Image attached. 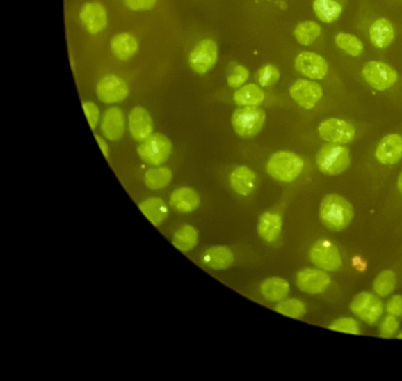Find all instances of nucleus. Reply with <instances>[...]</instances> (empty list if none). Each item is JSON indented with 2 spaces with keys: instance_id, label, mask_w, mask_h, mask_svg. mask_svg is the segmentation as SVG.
I'll return each mask as SVG.
<instances>
[{
  "instance_id": "7",
  "label": "nucleus",
  "mask_w": 402,
  "mask_h": 381,
  "mask_svg": "<svg viewBox=\"0 0 402 381\" xmlns=\"http://www.w3.org/2000/svg\"><path fill=\"white\" fill-rule=\"evenodd\" d=\"M319 133L320 137L328 143L344 145L354 140L356 129L344 120L330 118L321 123Z\"/></svg>"
},
{
  "instance_id": "43",
  "label": "nucleus",
  "mask_w": 402,
  "mask_h": 381,
  "mask_svg": "<svg viewBox=\"0 0 402 381\" xmlns=\"http://www.w3.org/2000/svg\"><path fill=\"white\" fill-rule=\"evenodd\" d=\"M397 186H398L399 192L402 195V171H401V173L400 174V176H399Z\"/></svg>"
},
{
  "instance_id": "19",
  "label": "nucleus",
  "mask_w": 402,
  "mask_h": 381,
  "mask_svg": "<svg viewBox=\"0 0 402 381\" xmlns=\"http://www.w3.org/2000/svg\"><path fill=\"white\" fill-rule=\"evenodd\" d=\"M200 199L196 190L184 187L175 189L170 195V204L174 210L182 213L192 212L200 206Z\"/></svg>"
},
{
  "instance_id": "28",
  "label": "nucleus",
  "mask_w": 402,
  "mask_h": 381,
  "mask_svg": "<svg viewBox=\"0 0 402 381\" xmlns=\"http://www.w3.org/2000/svg\"><path fill=\"white\" fill-rule=\"evenodd\" d=\"M313 6L316 16L325 23L337 21L343 12L337 0H314Z\"/></svg>"
},
{
  "instance_id": "41",
  "label": "nucleus",
  "mask_w": 402,
  "mask_h": 381,
  "mask_svg": "<svg viewBox=\"0 0 402 381\" xmlns=\"http://www.w3.org/2000/svg\"><path fill=\"white\" fill-rule=\"evenodd\" d=\"M387 311L396 318L402 316V296L396 295L388 301Z\"/></svg>"
},
{
  "instance_id": "35",
  "label": "nucleus",
  "mask_w": 402,
  "mask_h": 381,
  "mask_svg": "<svg viewBox=\"0 0 402 381\" xmlns=\"http://www.w3.org/2000/svg\"><path fill=\"white\" fill-rule=\"evenodd\" d=\"M257 78L261 87H271L279 81L280 72L277 67L273 65H267L261 68L257 72Z\"/></svg>"
},
{
  "instance_id": "5",
  "label": "nucleus",
  "mask_w": 402,
  "mask_h": 381,
  "mask_svg": "<svg viewBox=\"0 0 402 381\" xmlns=\"http://www.w3.org/2000/svg\"><path fill=\"white\" fill-rule=\"evenodd\" d=\"M172 151L170 141L160 133L152 134L138 148V155L145 163L161 165L166 162Z\"/></svg>"
},
{
  "instance_id": "27",
  "label": "nucleus",
  "mask_w": 402,
  "mask_h": 381,
  "mask_svg": "<svg viewBox=\"0 0 402 381\" xmlns=\"http://www.w3.org/2000/svg\"><path fill=\"white\" fill-rule=\"evenodd\" d=\"M264 98V91L255 84L243 86L234 95V101L241 107H258L263 103Z\"/></svg>"
},
{
  "instance_id": "22",
  "label": "nucleus",
  "mask_w": 402,
  "mask_h": 381,
  "mask_svg": "<svg viewBox=\"0 0 402 381\" xmlns=\"http://www.w3.org/2000/svg\"><path fill=\"white\" fill-rule=\"evenodd\" d=\"M369 38L376 48L385 49L392 44L394 39V29L392 24L386 18H379L371 24Z\"/></svg>"
},
{
  "instance_id": "38",
  "label": "nucleus",
  "mask_w": 402,
  "mask_h": 381,
  "mask_svg": "<svg viewBox=\"0 0 402 381\" xmlns=\"http://www.w3.org/2000/svg\"><path fill=\"white\" fill-rule=\"evenodd\" d=\"M399 327V324L396 317L389 315L382 322L380 335L382 337L391 338L397 333Z\"/></svg>"
},
{
  "instance_id": "6",
  "label": "nucleus",
  "mask_w": 402,
  "mask_h": 381,
  "mask_svg": "<svg viewBox=\"0 0 402 381\" xmlns=\"http://www.w3.org/2000/svg\"><path fill=\"white\" fill-rule=\"evenodd\" d=\"M362 76L371 88L380 91L392 88L399 79L398 72L380 61H370L365 63Z\"/></svg>"
},
{
  "instance_id": "12",
  "label": "nucleus",
  "mask_w": 402,
  "mask_h": 381,
  "mask_svg": "<svg viewBox=\"0 0 402 381\" xmlns=\"http://www.w3.org/2000/svg\"><path fill=\"white\" fill-rule=\"evenodd\" d=\"M295 66L298 72L312 79H324L328 72L326 60L314 52H304L298 54Z\"/></svg>"
},
{
  "instance_id": "18",
  "label": "nucleus",
  "mask_w": 402,
  "mask_h": 381,
  "mask_svg": "<svg viewBox=\"0 0 402 381\" xmlns=\"http://www.w3.org/2000/svg\"><path fill=\"white\" fill-rule=\"evenodd\" d=\"M124 116L118 107L106 110L103 116L101 129L105 137L111 141L118 140L124 132Z\"/></svg>"
},
{
  "instance_id": "23",
  "label": "nucleus",
  "mask_w": 402,
  "mask_h": 381,
  "mask_svg": "<svg viewBox=\"0 0 402 381\" xmlns=\"http://www.w3.org/2000/svg\"><path fill=\"white\" fill-rule=\"evenodd\" d=\"M111 50L118 59L127 61L136 54L138 42L133 35L121 33L115 35L111 42Z\"/></svg>"
},
{
  "instance_id": "10",
  "label": "nucleus",
  "mask_w": 402,
  "mask_h": 381,
  "mask_svg": "<svg viewBox=\"0 0 402 381\" xmlns=\"http://www.w3.org/2000/svg\"><path fill=\"white\" fill-rule=\"evenodd\" d=\"M218 60V47L215 41L206 39L199 42L188 57L194 72L204 75L212 69Z\"/></svg>"
},
{
  "instance_id": "39",
  "label": "nucleus",
  "mask_w": 402,
  "mask_h": 381,
  "mask_svg": "<svg viewBox=\"0 0 402 381\" xmlns=\"http://www.w3.org/2000/svg\"><path fill=\"white\" fill-rule=\"evenodd\" d=\"M83 108L91 129L95 128L99 120V108L93 102L83 103Z\"/></svg>"
},
{
  "instance_id": "13",
  "label": "nucleus",
  "mask_w": 402,
  "mask_h": 381,
  "mask_svg": "<svg viewBox=\"0 0 402 381\" xmlns=\"http://www.w3.org/2000/svg\"><path fill=\"white\" fill-rule=\"evenodd\" d=\"M129 92V87L124 79L115 75L103 77L97 86V97L107 104L123 101Z\"/></svg>"
},
{
  "instance_id": "9",
  "label": "nucleus",
  "mask_w": 402,
  "mask_h": 381,
  "mask_svg": "<svg viewBox=\"0 0 402 381\" xmlns=\"http://www.w3.org/2000/svg\"><path fill=\"white\" fill-rule=\"evenodd\" d=\"M351 309L365 323L373 325L380 320L383 312L381 300L376 295L363 292L352 300Z\"/></svg>"
},
{
  "instance_id": "32",
  "label": "nucleus",
  "mask_w": 402,
  "mask_h": 381,
  "mask_svg": "<svg viewBox=\"0 0 402 381\" xmlns=\"http://www.w3.org/2000/svg\"><path fill=\"white\" fill-rule=\"evenodd\" d=\"M335 41L341 50L352 57L359 56L364 51L363 42L355 35L339 33L335 38Z\"/></svg>"
},
{
  "instance_id": "16",
  "label": "nucleus",
  "mask_w": 402,
  "mask_h": 381,
  "mask_svg": "<svg viewBox=\"0 0 402 381\" xmlns=\"http://www.w3.org/2000/svg\"><path fill=\"white\" fill-rule=\"evenodd\" d=\"M80 18L84 27L91 34L102 32L107 26V12L102 5L97 3L84 4L80 12Z\"/></svg>"
},
{
  "instance_id": "8",
  "label": "nucleus",
  "mask_w": 402,
  "mask_h": 381,
  "mask_svg": "<svg viewBox=\"0 0 402 381\" xmlns=\"http://www.w3.org/2000/svg\"><path fill=\"white\" fill-rule=\"evenodd\" d=\"M309 256L316 267L328 272H336L342 266V257L337 245L328 239L316 242L310 250Z\"/></svg>"
},
{
  "instance_id": "2",
  "label": "nucleus",
  "mask_w": 402,
  "mask_h": 381,
  "mask_svg": "<svg viewBox=\"0 0 402 381\" xmlns=\"http://www.w3.org/2000/svg\"><path fill=\"white\" fill-rule=\"evenodd\" d=\"M304 168L303 159L295 153L279 151L270 157L266 171L274 180L291 182L300 176Z\"/></svg>"
},
{
  "instance_id": "40",
  "label": "nucleus",
  "mask_w": 402,
  "mask_h": 381,
  "mask_svg": "<svg viewBox=\"0 0 402 381\" xmlns=\"http://www.w3.org/2000/svg\"><path fill=\"white\" fill-rule=\"evenodd\" d=\"M157 0H125L127 8L133 11H146L153 9Z\"/></svg>"
},
{
  "instance_id": "36",
  "label": "nucleus",
  "mask_w": 402,
  "mask_h": 381,
  "mask_svg": "<svg viewBox=\"0 0 402 381\" xmlns=\"http://www.w3.org/2000/svg\"><path fill=\"white\" fill-rule=\"evenodd\" d=\"M330 329L334 331L340 332V333L349 334H360V328L358 323L351 318H341L334 321L330 325Z\"/></svg>"
},
{
  "instance_id": "17",
  "label": "nucleus",
  "mask_w": 402,
  "mask_h": 381,
  "mask_svg": "<svg viewBox=\"0 0 402 381\" xmlns=\"http://www.w3.org/2000/svg\"><path fill=\"white\" fill-rule=\"evenodd\" d=\"M129 128L132 137L143 142L153 132L154 124L150 114L143 107H136L129 115Z\"/></svg>"
},
{
  "instance_id": "44",
  "label": "nucleus",
  "mask_w": 402,
  "mask_h": 381,
  "mask_svg": "<svg viewBox=\"0 0 402 381\" xmlns=\"http://www.w3.org/2000/svg\"><path fill=\"white\" fill-rule=\"evenodd\" d=\"M398 338H399V339H402V332H401V333L398 336Z\"/></svg>"
},
{
  "instance_id": "14",
  "label": "nucleus",
  "mask_w": 402,
  "mask_h": 381,
  "mask_svg": "<svg viewBox=\"0 0 402 381\" xmlns=\"http://www.w3.org/2000/svg\"><path fill=\"white\" fill-rule=\"evenodd\" d=\"M298 287L304 293L320 294L330 286L331 279L325 272L316 269H305L298 274Z\"/></svg>"
},
{
  "instance_id": "30",
  "label": "nucleus",
  "mask_w": 402,
  "mask_h": 381,
  "mask_svg": "<svg viewBox=\"0 0 402 381\" xmlns=\"http://www.w3.org/2000/svg\"><path fill=\"white\" fill-rule=\"evenodd\" d=\"M321 28L315 22L306 21L298 24L295 29V36L298 42L303 46H309L319 38Z\"/></svg>"
},
{
  "instance_id": "3",
  "label": "nucleus",
  "mask_w": 402,
  "mask_h": 381,
  "mask_svg": "<svg viewBox=\"0 0 402 381\" xmlns=\"http://www.w3.org/2000/svg\"><path fill=\"white\" fill-rule=\"evenodd\" d=\"M351 162L350 151L346 146L328 143L321 147L316 155V164L321 173L338 176L348 169Z\"/></svg>"
},
{
  "instance_id": "11",
  "label": "nucleus",
  "mask_w": 402,
  "mask_h": 381,
  "mask_svg": "<svg viewBox=\"0 0 402 381\" xmlns=\"http://www.w3.org/2000/svg\"><path fill=\"white\" fill-rule=\"evenodd\" d=\"M289 92L292 100L305 109H314L323 96L321 86L306 79H298L291 86Z\"/></svg>"
},
{
  "instance_id": "29",
  "label": "nucleus",
  "mask_w": 402,
  "mask_h": 381,
  "mask_svg": "<svg viewBox=\"0 0 402 381\" xmlns=\"http://www.w3.org/2000/svg\"><path fill=\"white\" fill-rule=\"evenodd\" d=\"M175 247L180 251H187L196 247L198 242V232L193 226L185 225L175 233L173 238Z\"/></svg>"
},
{
  "instance_id": "37",
  "label": "nucleus",
  "mask_w": 402,
  "mask_h": 381,
  "mask_svg": "<svg viewBox=\"0 0 402 381\" xmlns=\"http://www.w3.org/2000/svg\"><path fill=\"white\" fill-rule=\"evenodd\" d=\"M249 77V72L245 66L237 65L234 72L227 78V84L230 88H239L245 84Z\"/></svg>"
},
{
  "instance_id": "42",
  "label": "nucleus",
  "mask_w": 402,
  "mask_h": 381,
  "mask_svg": "<svg viewBox=\"0 0 402 381\" xmlns=\"http://www.w3.org/2000/svg\"><path fill=\"white\" fill-rule=\"evenodd\" d=\"M95 137H96L97 142V143H99L100 149L102 150V151L103 153V155H104L105 157H108V147L106 143L101 137H97V135H96Z\"/></svg>"
},
{
  "instance_id": "4",
  "label": "nucleus",
  "mask_w": 402,
  "mask_h": 381,
  "mask_svg": "<svg viewBox=\"0 0 402 381\" xmlns=\"http://www.w3.org/2000/svg\"><path fill=\"white\" fill-rule=\"evenodd\" d=\"M265 120L264 109L257 107H243L236 109L233 114L232 125L236 134L249 139L259 133Z\"/></svg>"
},
{
  "instance_id": "25",
  "label": "nucleus",
  "mask_w": 402,
  "mask_h": 381,
  "mask_svg": "<svg viewBox=\"0 0 402 381\" xmlns=\"http://www.w3.org/2000/svg\"><path fill=\"white\" fill-rule=\"evenodd\" d=\"M290 290L289 282L279 277L267 279L261 286L264 297L272 302H281L287 297Z\"/></svg>"
},
{
  "instance_id": "24",
  "label": "nucleus",
  "mask_w": 402,
  "mask_h": 381,
  "mask_svg": "<svg viewBox=\"0 0 402 381\" xmlns=\"http://www.w3.org/2000/svg\"><path fill=\"white\" fill-rule=\"evenodd\" d=\"M202 262L206 267L214 270H225L234 262L233 251L225 247H216L205 251Z\"/></svg>"
},
{
  "instance_id": "1",
  "label": "nucleus",
  "mask_w": 402,
  "mask_h": 381,
  "mask_svg": "<svg viewBox=\"0 0 402 381\" xmlns=\"http://www.w3.org/2000/svg\"><path fill=\"white\" fill-rule=\"evenodd\" d=\"M320 218L328 229L344 231L354 218V208L344 196L337 194H328L321 203Z\"/></svg>"
},
{
  "instance_id": "31",
  "label": "nucleus",
  "mask_w": 402,
  "mask_h": 381,
  "mask_svg": "<svg viewBox=\"0 0 402 381\" xmlns=\"http://www.w3.org/2000/svg\"><path fill=\"white\" fill-rule=\"evenodd\" d=\"M172 180V172L167 168L150 169L146 172L145 182L150 189H161L169 185Z\"/></svg>"
},
{
  "instance_id": "34",
  "label": "nucleus",
  "mask_w": 402,
  "mask_h": 381,
  "mask_svg": "<svg viewBox=\"0 0 402 381\" xmlns=\"http://www.w3.org/2000/svg\"><path fill=\"white\" fill-rule=\"evenodd\" d=\"M276 311L284 316L300 318L306 313V306L297 299L284 300L279 302Z\"/></svg>"
},
{
  "instance_id": "26",
  "label": "nucleus",
  "mask_w": 402,
  "mask_h": 381,
  "mask_svg": "<svg viewBox=\"0 0 402 381\" xmlns=\"http://www.w3.org/2000/svg\"><path fill=\"white\" fill-rule=\"evenodd\" d=\"M140 210L152 224L157 226L168 217V210L166 203L159 198H151L139 205Z\"/></svg>"
},
{
  "instance_id": "15",
  "label": "nucleus",
  "mask_w": 402,
  "mask_h": 381,
  "mask_svg": "<svg viewBox=\"0 0 402 381\" xmlns=\"http://www.w3.org/2000/svg\"><path fill=\"white\" fill-rule=\"evenodd\" d=\"M376 157L382 164L394 165L402 159V137L389 134L383 137L376 147Z\"/></svg>"
},
{
  "instance_id": "20",
  "label": "nucleus",
  "mask_w": 402,
  "mask_h": 381,
  "mask_svg": "<svg viewBox=\"0 0 402 381\" xmlns=\"http://www.w3.org/2000/svg\"><path fill=\"white\" fill-rule=\"evenodd\" d=\"M230 182L236 193L248 196L253 192L257 177L252 169L246 166H240L230 174Z\"/></svg>"
},
{
  "instance_id": "21",
  "label": "nucleus",
  "mask_w": 402,
  "mask_h": 381,
  "mask_svg": "<svg viewBox=\"0 0 402 381\" xmlns=\"http://www.w3.org/2000/svg\"><path fill=\"white\" fill-rule=\"evenodd\" d=\"M282 218L277 212H267L262 215L258 224L259 236L266 242H274L281 235Z\"/></svg>"
},
{
  "instance_id": "33",
  "label": "nucleus",
  "mask_w": 402,
  "mask_h": 381,
  "mask_svg": "<svg viewBox=\"0 0 402 381\" xmlns=\"http://www.w3.org/2000/svg\"><path fill=\"white\" fill-rule=\"evenodd\" d=\"M396 282V275L392 270H383L376 276L373 282V290L378 296L387 297L394 290Z\"/></svg>"
}]
</instances>
